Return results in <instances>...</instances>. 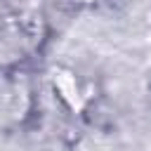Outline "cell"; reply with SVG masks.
Wrapping results in <instances>:
<instances>
[{
	"instance_id": "1",
	"label": "cell",
	"mask_w": 151,
	"mask_h": 151,
	"mask_svg": "<svg viewBox=\"0 0 151 151\" xmlns=\"http://www.w3.org/2000/svg\"><path fill=\"white\" fill-rule=\"evenodd\" d=\"M54 87L59 90L61 99L68 104V106H80V90H78V83L71 73H54Z\"/></svg>"
}]
</instances>
